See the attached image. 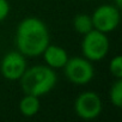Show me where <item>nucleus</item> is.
Here are the masks:
<instances>
[{
	"label": "nucleus",
	"instance_id": "obj_10",
	"mask_svg": "<svg viewBox=\"0 0 122 122\" xmlns=\"http://www.w3.org/2000/svg\"><path fill=\"white\" fill-rule=\"evenodd\" d=\"M72 25H73V29L77 34L84 36L85 34L90 32L93 29V23H92L91 15H87V13L76 15L73 20H72Z\"/></svg>",
	"mask_w": 122,
	"mask_h": 122
},
{
	"label": "nucleus",
	"instance_id": "obj_7",
	"mask_svg": "<svg viewBox=\"0 0 122 122\" xmlns=\"http://www.w3.org/2000/svg\"><path fill=\"white\" fill-rule=\"evenodd\" d=\"M26 68V57L17 49L6 53L0 61V74L9 81L19 80Z\"/></svg>",
	"mask_w": 122,
	"mask_h": 122
},
{
	"label": "nucleus",
	"instance_id": "obj_15",
	"mask_svg": "<svg viewBox=\"0 0 122 122\" xmlns=\"http://www.w3.org/2000/svg\"><path fill=\"white\" fill-rule=\"evenodd\" d=\"M87 1H89V0H87Z\"/></svg>",
	"mask_w": 122,
	"mask_h": 122
},
{
	"label": "nucleus",
	"instance_id": "obj_2",
	"mask_svg": "<svg viewBox=\"0 0 122 122\" xmlns=\"http://www.w3.org/2000/svg\"><path fill=\"white\" fill-rule=\"evenodd\" d=\"M20 89L24 93L42 97L48 95L57 83V76L55 70L47 65H35L25 70L22 78L18 80Z\"/></svg>",
	"mask_w": 122,
	"mask_h": 122
},
{
	"label": "nucleus",
	"instance_id": "obj_11",
	"mask_svg": "<svg viewBox=\"0 0 122 122\" xmlns=\"http://www.w3.org/2000/svg\"><path fill=\"white\" fill-rule=\"evenodd\" d=\"M109 101L115 108L122 107V79H115L109 89Z\"/></svg>",
	"mask_w": 122,
	"mask_h": 122
},
{
	"label": "nucleus",
	"instance_id": "obj_5",
	"mask_svg": "<svg viewBox=\"0 0 122 122\" xmlns=\"http://www.w3.org/2000/svg\"><path fill=\"white\" fill-rule=\"evenodd\" d=\"M121 10L114 4H104L98 6L91 15L93 29L104 34L115 31L121 22Z\"/></svg>",
	"mask_w": 122,
	"mask_h": 122
},
{
	"label": "nucleus",
	"instance_id": "obj_4",
	"mask_svg": "<svg viewBox=\"0 0 122 122\" xmlns=\"http://www.w3.org/2000/svg\"><path fill=\"white\" fill-rule=\"evenodd\" d=\"M62 70L67 80L77 86L86 85L95 78V67L84 56L70 57Z\"/></svg>",
	"mask_w": 122,
	"mask_h": 122
},
{
	"label": "nucleus",
	"instance_id": "obj_1",
	"mask_svg": "<svg viewBox=\"0 0 122 122\" xmlns=\"http://www.w3.org/2000/svg\"><path fill=\"white\" fill-rule=\"evenodd\" d=\"M50 43L47 24L37 17H25L19 22L15 34V44L26 59L41 56Z\"/></svg>",
	"mask_w": 122,
	"mask_h": 122
},
{
	"label": "nucleus",
	"instance_id": "obj_14",
	"mask_svg": "<svg viewBox=\"0 0 122 122\" xmlns=\"http://www.w3.org/2000/svg\"><path fill=\"white\" fill-rule=\"evenodd\" d=\"M112 4L117 7V9H122V0H112Z\"/></svg>",
	"mask_w": 122,
	"mask_h": 122
},
{
	"label": "nucleus",
	"instance_id": "obj_12",
	"mask_svg": "<svg viewBox=\"0 0 122 122\" xmlns=\"http://www.w3.org/2000/svg\"><path fill=\"white\" fill-rule=\"evenodd\" d=\"M109 73L115 79H122V57H121V55H116L110 60Z\"/></svg>",
	"mask_w": 122,
	"mask_h": 122
},
{
	"label": "nucleus",
	"instance_id": "obj_9",
	"mask_svg": "<svg viewBox=\"0 0 122 122\" xmlns=\"http://www.w3.org/2000/svg\"><path fill=\"white\" fill-rule=\"evenodd\" d=\"M18 108H19V111L23 116L32 117V116L37 115L40 109H41L40 97L34 96V95H29V93H24V96L19 101Z\"/></svg>",
	"mask_w": 122,
	"mask_h": 122
},
{
	"label": "nucleus",
	"instance_id": "obj_3",
	"mask_svg": "<svg viewBox=\"0 0 122 122\" xmlns=\"http://www.w3.org/2000/svg\"><path fill=\"white\" fill-rule=\"evenodd\" d=\"M80 48L83 56L90 60L91 62L103 60L104 57H107L110 48L108 34L92 29L90 32L83 36Z\"/></svg>",
	"mask_w": 122,
	"mask_h": 122
},
{
	"label": "nucleus",
	"instance_id": "obj_8",
	"mask_svg": "<svg viewBox=\"0 0 122 122\" xmlns=\"http://www.w3.org/2000/svg\"><path fill=\"white\" fill-rule=\"evenodd\" d=\"M41 56H43L44 64L53 70L64 68V66L70 59L68 53L65 48L57 44H50V43L47 46V48L44 49Z\"/></svg>",
	"mask_w": 122,
	"mask_h": 122
},
{
	"label": "nucleus",
	"instance_id": "obj_6",
	"mask_svg": "<svg viewBox=\"0 0 122 122\" xmlns=\"http://www.w3.org/2000/svg\"><path fill=\"white\" fill-rule=\"evenodd\" d=\"M102 110V99L95 91H84L74 101V112L81 120H95L101 115Z\"/></svg>",
	"mask_w": 122,
	"mask_h": 122
},
{
	"label": "nucleus",
	"instance_id": "obj_13",
	"mask_svg": "<svg viewBox=\"0 0 122 122\" xmlns=\"http://www.w3.org/2000/svg\"><path fill=\"white\" fill-rule=\"evenodd\" d=\"M10 11H11L10 3L7 0H0V23L4 22L9 17Z\"/></svg>",
	"mask_w": 122,
	"mask_h": 122
}]
</instances>
